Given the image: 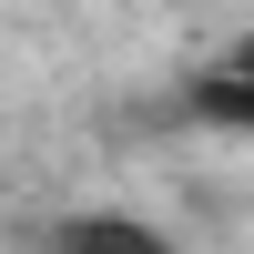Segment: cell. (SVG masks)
<instances>
[{"instance_id":"obj_1","label":"cell","mask_w":254,"mask_h":254,"mask_svg":"<svg viewBox=\"0 0 254 254\" xmlns=\"http://www.w3.org/2000/svg\"><path fill=\"white\" fill-rule=\"evenodd\" d=\"M51 254H173L142 214H112V203H92V214H61L51 224Z\"/></svg>"},{"instance_id":"obj_2","label":"cell","mask_w":254,"mask_h":254,"mask_svg":"<svg viewBox=\"0 0 254 254\" xmlns=\"http://www.w3.org/2000/svg\"><path fill=\"white\" fill-rule=\"evenodd\" d=\"M203 112H214V122H234V132H254V41L224 61L214 81H203Z\"/></svg>"}]
</instances>
